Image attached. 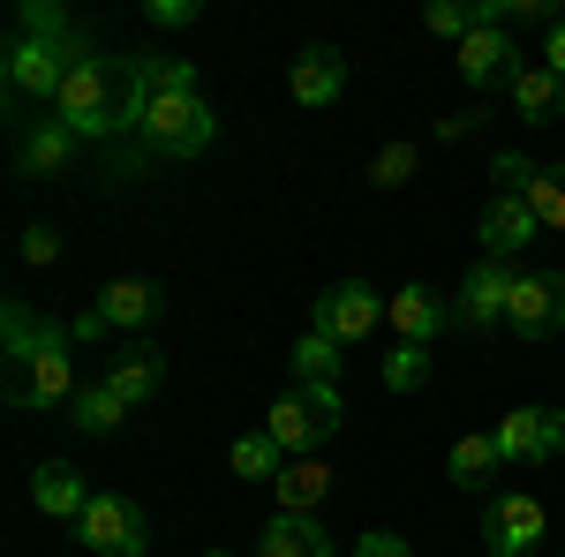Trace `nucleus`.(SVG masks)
Returning <instances> with one entry per match:
<instances>
[{
  "instance_id": "obj_1",
  "label": "nucleus",
  "mask_w": 565,
  "mask_h": 557,
  "mask_svg": "<svg viewBox=\"0 0 565 557\" xmlns=\"http://www.w3.org/2000/svg\"><path fill=\"white\" fill-rule=\"evenodd\" d=\"M76 346H68V324L53 317H31L23 301H8V399L31 407V415H53L76 399Z\"/></svg>"
},
{
  "instance_id": "obj_2",
  "label": "nucleus",
  "mask_w": 565,
  "mask_h": 557,
  "mask_svg": "<svg viewBox=\"0 0 565 557\" xmlns=\"http://www.w3.org/2000/svg\"><path fill=\"white\" fill-rule=\"evenodd\" d=\"M143 114V84H136V53L129 61H98V53H76L68 84L53 98V121L76 136H121L136 129Z\"/></svg>"
},
{
  "instance_id": "obj_3",
  "label": "nucleus",
  "mask_w": 565,
  "mask_h": 557,
  "mask_svg": "<svg viewBox=\"0 0 565 557\" xmlns=\"http://www.w3.org/2000/svg\"><path fill=\"white\" fill-rule=\"evenodd\" d=\"M136 84H143V76H136ZM136 136H143L159 159H196V151H212L218 114L204 106V90H143Z\"/></svg>"
},
{
  "instance_id": "obj_4",
  "label": "nucleus",
  "mask_w": 565,
  "mask_h": 557,
  "mask_svg": "<svg viewBox=\"0 0 565 557\" xmlns=\"http://www.w3.org/2000/svg\"><path fill=\"white\" fill-rule=\"evenodd\" d=\"M340 422H348V415H340V392L332 385H287L279 399H271V415H264V429L279 437L287 460H295V452H317Z\"/></svg>"
},
{
  "instance_id": "obj_5",
  "label": "nucleus",
  "mask_w": 565,
  "mask_h": 557,
  "mask_svg": "<svg viewBox=\"0 0 565 557\" xmlns=\"http://www.w3.org/2000/svg\"><path fill=\"white\" fill-rule=\"evenodd\" d=\"M490 437H498L505 468H543V460H558V452H565V415H558V407H513Z\"/></svg>"
},
{
  "instance_id": "obj_6",
  "label": "nucleus",
  "mask_w": 565,
  "mask_h": 557,
  "mask_svg": "<svg viewBox=\"0 0 565 557\" xmlns=\"http://www.w3.org/2000/svg\"><path fill=\"white\" fill-rule=\"evenodd\" d=\"M76 543L98 557H136L143 543H151V519L136 513L129 497H90L84 519H76Z\"/></svg>"
},
{
  "instance_id": "obj_7",
  "label": "nucleus",
  "mask_w": 565,
  "mask_h": 557,
  "mask_svg": "<svg viewBox=\"0 0 565 557\" xmlns=\"http://www.w3.org/2000/svg\"><path fill=\"white\" fill-rule=\"evenodd\" d=\"M377 317H385V301L370 294L362 279H340V287H324V294H317L309 332H317V340H332V346H354L370 324H377Z\"/></svg>"
},
{
  "instance_id": "obj_8",
  "label": "nucleus",
  "mask_w": 565,
  "mask_h": 557,
  "mask_svg": "<svg viewBox=\"0 0 565 557\" xmlns=\"http://www.w3.org/2000/svg\"><path fill=\"white\" fill-rule=\"evenodd\" d=\"M68 68H76L68 39H15L8 45V90L15 98H61Z\"/></svg>"
},
{
  "instance_id": "obj_9",
  "label": "nucleus",
  "mask_w": 565,
  "mask_h": 557,
  "mask_svg": "<svg viewBox=\"0 0 565 557\" xmlns=\"http://www.w3.org/2000/svg\"><path fill=\"white\" fill-rule=\"evenodd\" d=\"M505 332H521V340H551V332H565V271H527V279H513Z\"/></svg>"
},
{
  "instance_id": "obj_10",
  "label": "nucleus",
  "mask_w": 565,
  "mask_h": 557,
  "mask_svg": "<svg viewBox=\"0 0 565 557\" xmlns=\"http://www.w3.org/2000/svg\"><path fill=\"white\" fill-rule=\"evenodd\" d=\"M505 301H513V271H505V257H482V264H468V279H460L452 324H460V332H490V324H505Z\"/></svg>"
},
{
  "instance_id": "obj_11",
  "label": "nucleus",
  "mask_w": 565,
  "mask_h": 557,
  "mask_svg": "<svg viewBox=\"0 0 565 557\" xmlns=\"http://www.w3.org/2000/svg\"><path fill=\"white\" fill-rule=\"evenodd\" d=\"M482 543H490V557H527L535 543H543V505H535L527 490L490 497V513H482Z\"/></svg>"
},
{
  "instance_id": "obj_12",
  "label": "nucleus",
  "mask_w": 565,
  "mask_h": 557,
  "mask_svg": "<svg viewBox=\"0 0 565 557\" xmlns=\"http://www.w3.org/2000/svg\"><path fill=\"white\" fill-rule=\"evenodd\" d=\"M159 309H167V294L151 279H114L84 317V332H143V324H159Z\"/></svg>"
},
{
  "instance_id": "obj_13",
  "label": "nucleus",
  "mask_w": 565,
  "mask_h": 557,
  "mask_svg": "<svg viewBox=\"0 0 565 557\" xmlns=\"http://www.w3.org/2000/svg\"><path fill=\"white\" fill-rule=\"evenodd\" d=\"M452 61H460V76H468V84H513V76L527 68L521 45L505 39V31H490V23H476V31L460 39V53H452Z\"/></svg>"
},
{
  "instance_id": "obj_14",
  "label": "nucleus",
  "mask_w": 565,
  "mask_h": 557,
  "mask_svg": "<svg viewBox=\"0 0 565 557\" xmlns=\"http://www.w3.org/2000/svg\"><path fill=\"white\" fill-rule=\"evenodd\" d=\"M385 317H392V332L407 346H430L445 324H452V301L437 294V287H399V294L385 301Z\"/></svg>"
},
{
  "instance_id": "obj_15",
  "label": "nucleus",
  "mask_w": 565,
  "mask_h": 557,
  "mask_svg": "<svg viewBox=\"0 0 565 557\" xmlns=\"http://www.w3.org/2000/svg\"><path fill=\"white\" fill-rule=\"evenodd\" d=\"M543 226H535V212H527V196H490L482 204V257H513V249H527Z\"/></svg>"
},
{
  "instance_id": "obj_16",
  "label": "nucleus",
  "mask_w": 565,
  "mask_h": 557,
  "mask_svg": "<svg viewBox=\"0 0 565 557\" xmlns=\"http://www.w3.org/2000/svg\"><path fill=\"white\" fill-rule=\"evenodd\" d=\"M106 385L121 392L129 407H151V399L167 392V354H159V346H129V354H114V362H106Z\"/></svg>"
},
{
  "instance_id": "obj_17",
  "label": "nucleus",
  "mask_w": 565,
  "mask_h": 557,
  "mask_svg": "<svg viewBox=\"0 0 565 557\" xmlns=\"http://www.w3.org/2000/svg\"><path fill=\"white\" fill-rule=\"evenodd\" d=\"M348 90V61H340V45H309L302 61H295V106H332Z\"/></svg>"
},
{
  "instance_id": "obj_18",
  "label": "nucleus",
  "mask_w": 565,
  "mask_h": 557,
  "mask_svg": "<svg viewBox=\"0 0 565 557\" xmlns=\"http://www.w3.org/2000/svg\"><path fill=\"white\" fill-rule=\"evenodd\" d=\"M90 497H98V490H84V474L68 468V460H45V468L31 474V505H39V513H68V519H84Z\"/></svg>"
},
{
  "instance_id": "obj_19",
  "label": "nucleus",
  "mask_w": 565,
  "mask_h": 557,
  "mask_svg": "<svg viewBox=\"0 0 565 557\" xmlns=\"http://www.w3.org/2000/svg\"><path fill=\"white\" fill-rule=\"evenodd\" d=\"M257 557H332V535H324L317 519H302V513H279L271 527H264Z\"/></svg>"
},
{
  "instance_id": "obj_20",
  "label": "nucleus",
  "mask_w": 565,
  "mask_h": 557,
  "mask_svg": "<svg viewBox=\"0 0 565 557\" xmlns=\"http://www.w3.org/2000/svg\"><path fill=\"white\" fill-rule=\"evenodd\" d=\"M271 490H279V513H302V519H317L324 490H332V468H317V460H287Z\"/></svg>"
},
{
  "instance_id": "obj_21",
  "label": "nucleus",
  "mask_w": 565,
  "mask_h": 557,
  "mask_svg": "<svg viewBox=\"0 0 565 557\" xmlns=\"http://www.w3.org/2000/svg\"><path fill=\"white\" fill-rule=\"evenodd\" d=\"M513 106H521V121H558L565 114V84L558 76H551V68H543V61H527L521 76H513Z\"/></svg>"
},
{
  "instance_id": "obj_22",
  "label": "nucleus",
  "mask_w": 565,
  "mask_h": 557,
  "mask_svg": "<svg viewBox=\"0 0 565 557\" xmlns=\"http://www.w3.org/2000/svg\"><path fill=\"white\" fill-rule=\"evenodd\" d=\"M68 415H76V429H84V437H114V429L129 422V399L98 377V385H84L76 399H68Z\"/></svg>"
},
{
  "instance_id": "obj_23",
  "label": "nucleus",
  "mask_w": 565,
  "mask_h": 557,
  "mask_svg": "<svg viewBox=\"0 0 565 557\" xmlns=\"http://www.w3.org/2000/svg\"><path fill=\"white\" fill-rule=\"evenodd\" d=\"M505 468V452H498V437H460L452 452H445V474L460 482V490H490V474Z\"/></svg>"
},
{
  "instance_id": "obj_24",
  "label": "nucleus",
  "mask_w": 565,
  "mask_h": 557,
  "mask_svg": "<svg viewBox=\"0 0 565 557\" xmlns=\"http://www.w3.org/2000/svg\"><path fill=\"white\" fill-rule=\"evenodd\" d=\"M76 143H84V136H76V129H61V121L31 129V136H23V173H61L68 159H76Z\"/></svg>"
},
{
  "instance_id": "obj_25",
  "label": "nucleus",
  "mask_w": 565,
  "mask_h": 557,
  "mask_svg": "<svg viewBox=\"0 0 565 557\" xmlns=\"http://www.w3.org/2000/svg\"><path fill=\"white\" fill-rule=\"evenodd\" d=\"M279 468H287V452H279V437H271V429L234 437V474H242V482H279Z\"/></svg>"
},
{
  "instance_id": "obj_26",
  "label": "nucleus",
  "mask_w": 565,
  "mask_h": 557,
  "mask_svg": "<svg viewBox=\"0 0 565 557\" xmlns=\"http://www.w3.org/2000/svg\"><path fill=\"white\" fill-rule=\"evenodd\" d=\"M527 212H535L543 234H565V167H535V181H527Z\"/></svg>"
},
{
  "instance_id": "obj_27",
  "label": "nucleus",
  "mask_w": 565,
  "mask_h": 557,
  "mask_svg": "<svg viewBox=\"0 0 565 557\" xmlns=\"http://www.w3.org/2000/svg\"><path fill=\"white\" fill-rule=\"evenodd\" d=\"M340 354H348V346H332V340H317V332H302V346H295V385H332Z\"/></svg>"
},
{
  "instance_id": "obj_28",
  "label": "nucleus",
  "mask_w": 565,
  "mask_h": 557,
  "mask_svg": "<svg viewBox=\"0 0 565 557\" xmlns=\"http://www.w3.org/2000/svg\"><path fill=\"white\" fill-rule=\"evenodd\" d=\"M430 385V346H392L385 354V392H423Z\"/></svg>"
},
{
  "instance_id": "obj_29",
  "label": "nucleus",
  "mask_w": 565,
  "mask_h": 557,
  "mask_svg": "<svg viewBox=\"0 0 565 557\" xmlns=\"http://www.w3.org/2000/svg\"><path fill=\"white\" fill-rule=\"evenodd\" d=\"M423 23H430L437 39H468V31H476V0H468V8H460V0H437Z\"/></svg>"
},
{
  "instance_id": "obj_30",
  "label": "nucleus",
  "mask_w": 565,
  "mask_h": 557,
  "mask_svg": "<svg viewBox=\"0 0 565 557\" xmlns=\"http://www.w3.org/2000/svg\"><path fill=\"white\" fill-rule=\"evenodd\" d=\"M407 173H415V143H385L377 167H370V181H377V189H399Z\"/></svg>"
},
{
  "instance_id": "obj_31",
  "label": "nucleus",
  "mask_w": 565,
  "mask_h": 557,
  "mask_svg": "<svg viewBox=\"0 0 565 557\" xmlns=\"http://www.w3.org/2000/svg\"><path fill=\"white\" fill-rule=\"evenodd\" d=\"M15 39H68V23H61V8H53V0H31V8H23V23H15Z\"/></svg>"
},
{
  "instance_id": "obj_32",
  "label": "nucleus",
  "mask_w": 565,
  "mask_h": 557,
  "mask_svg": "<svg viewBox=\"0 0 565 557\" xmlns=\"http://www.w3.org/2000/svg\"><path fill=\"white\" fill-rule=\"evenodd\" d=\"M61 257V234H53V226H31V234H23V264H53Z\"/></svg>"
},
{
  "instance_id": "obj_33",
  "label": "nucleus",
  "mask_w": 565,
  "mask_h": 557,
  "mask_svg": "<svg viewBox=\"0 0 565 557\" xmlns=\"http://www.w3.org/2000/svg\"><path fill=\"white\" fill-rule=\"evenodd\" d=\"M354 557H415V550H407L399 535H385V527H377V535H362V543H354Z\"/></svg>"
},
{
  "instance_id": "obj_34",
  "label": "nucleus",
  "mask_w": 565,
  "mask_h": 557,
  "mask_svg": "<svg viewBox=\"0 0 565 557\" xmlns=\"http://www.w3.org/2000/svg\"><path fill=\"white\" fill-rule=\"evenodd\" d=\"M143 15H151V23H196V0H151Z\"/></svg>"
},
{
  "instance_id": "obj_35",
  "label": "nucleus",
  "mask_w": 565,
  "mask_h": 557,
  "mask_svg": "<svg viewBox=\"0 0 565 557\" xmlns=\"http://www.w3.org/2000/svg\"><path fill=\"white\" fill-rule=\"evenodd\" d=\"M543 68H551V76L565 84V15L551 23V45H543Z\"/></svg>"
},
{
  "instance_id": "obj_36",
  "label": "nucleus",
  "mask_w": 565,
  "mask_h": 557,
  "mask_svg": "<svg viewBox=\"0 0 565 557\" xmlns=\"http://www.w3.org/2000/svg\"><path fill=\"white\" fill-rule=\"evenodd\" d=\"M212 557H226V550H212Z\"/></svg>"
}]
</instances>
